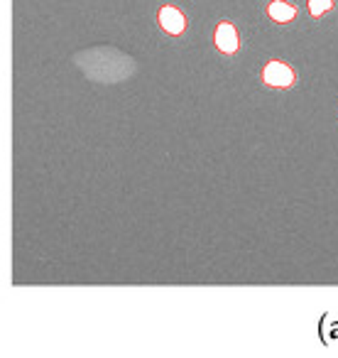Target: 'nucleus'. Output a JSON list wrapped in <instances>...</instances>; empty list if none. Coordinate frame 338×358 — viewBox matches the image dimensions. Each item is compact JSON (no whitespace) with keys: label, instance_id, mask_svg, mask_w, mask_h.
Masks as SVG:
<instances>
[{"label":"nucleus","instance_id":"nucleus-1","mask_svg":"<svg viewBox=\"0 0 338 358\" xmlns=\"http://www.w3.org/2000/svg\"><path fill=\"white\" fill-rule=\"evenodd\" d=\"M263 81L267 86H277V89H284V86H292L294 81V71L289 69L282 62H270L263 69Z\"/></svg>","mask_w":338,"mask_h":358},{"label":"nucleus","instance_id":"nucleus-2","mask_svg":"<svg viewBox=\"0 0 338 358\" xmlns=\"http://www.w3.org/2000/svg\"><path fill=\"white\" fill-rule=\"evenodd\" d=\"M159 25H162L164 32H169V35H182V32L186 30V17L182 15L177 8L164 6L162 10H159Z\"/></svg>","mask_w":338,"mask_h":358},{"label":"nucleus","instance_id":"nucleus-3","mask_svg":"<svg viewBox=\"0 0 338 358\" xmlns=\"http://www.w3.org/2000/svg\"><path fill=\"white\" fill-rule=\"evenodd\" d=\"M216 47H219L223 55H233V52H238V32H235V27L230 25V22H221L219 27H216Z\"/></svg>","mask_w":338,"mask_h":358},{"label":"nucleus","instance_id":"nucleus-4","mask_svg":"<svg viewBox=\"0 0 338 358\" xmlns=\"http://www.w3.org/2000/svg\"><path fill=\"white\" fill-rule=\"evenodd\" d=\"M267 13L274 22H289V20H294V15H297L294 6H289V3H284V0H272Z\"/></svg>","mask_w":338,"mask_h":358},{"label":"nucleus","instance_id":"nucleus-5","mask_svg":"<svg viewBox=\"0 0 338 358\" xmlns=\"http://www.w3.org/2000/svg\"><path fill=\"white\" fill-rule=\"evenodd\" d=\"M333 6V0H309V13L314 17H321L323 13H328Z\"/></svg>","mask_w":338,"mask_h":358}]
</instances>
